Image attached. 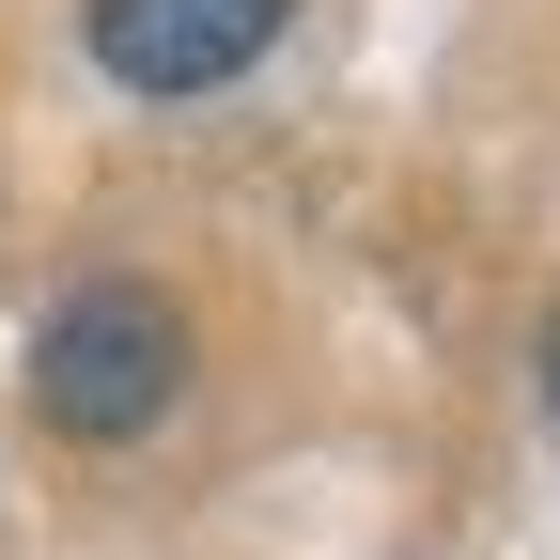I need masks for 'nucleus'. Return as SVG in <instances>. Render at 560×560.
<instances>
[{
  "mask_svg": "<svg viewBox=\"0 0 560 560\" xmlns=\"http://www.w3.org/2000/svg\"><path fill=\"white\" fill-rule=\"evenodd\" d=\"M172 374H187V327H172L156 280H79V296L47 312V342H32V405L62 436H94V452H125L140 420L172 405Z\"/></svg>",
  "mask_w": 560,
  "mask_h": 560,
  "instance_id": "1",
  "label": "nucleus"
},
{
  "mask_svg": "<svg viewBox=\"0 0 560 560\" xmlns=\"http://www.w3.org/2000/svg\"><path fill=\"white\" fill-rule=\"evenodd\" d=\"M280 32V0H94V62L125 94H219Z\"/></svg>",
  "mask_w": 560,
  "mask_h": 560,
  "instance_id": "2",
  "label": "nucleus"
},
{
  "mask_svg": "<svg viewBox=\"0 0 560 560\" xmlns=\"http://www.w3.org/2000/svg\"><path fill=\"white\" fill-rule=\"evenodd\" d=\"M545 389H560V327H545Z\"/></svg>",
  "mask_w": 560,
  "mask_h": 560,
  "instance_id": "3",
  "label": "nucleus"
}]
</instances>
